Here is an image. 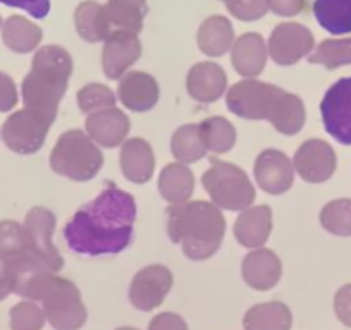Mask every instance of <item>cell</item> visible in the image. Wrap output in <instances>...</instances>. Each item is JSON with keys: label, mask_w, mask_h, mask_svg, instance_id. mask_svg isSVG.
Masks as SVG:
<instances>
[{"label": "cell", "mask_w": 351, "mask_h": 330, "mask_svg": "<svg viewBox=\"0 0 351 330\" xmlns=\"http://www.w3.org/2000/svg\"><path fill=\"white\" fill-rule=\"evenodd\" d=\"M272 232V210L269 205L248 207L234 224V238L245 248L256 250L269 241Z\"/></svg>", "instance_id": "obj_20"}, {"label": "cell", "mask_w": 351, "mask_h": 330, "mask_svg": "<svg viewBox=\"0 0 351 330\" xmlns=\"http://www.w3.org/2000/svg\"><path fill=\"white\" fill-rule=\"evenodd\" d=\"M42 306L53 330H80L86 323V306L80 289L69 279L45 272L33 285L29 298Z\"/></svg>", "instance_id": "obj_4"}, {"label": "cell", "mask_w": 351, "mask_h": 330, "mask_svg": "<svg viewBox=\"0 0 351 330\" xmlns=\"http://www.w3.org/2000/svg\"><path fill=\"white\" fill-rule=\"evenodd\" d=\"M234 29L226 16H210L198 28V49L208 57H222L234 45Z\"/></svg>", "instance_id": "obj_24"}, {"label": "cell", "mask_w": 351, "mask_h": 330, "mask_svg": "<svg viewBox=\"0 0 351 330\" xmlns=\"http://www.w3.org/2000/svg\"><path fill=\"white\" fill-rule=\"evenodd\" d=\"M141 42L138 35L126 31H112L104 42L102 69L109 79H121L141 55Z\"/></svg>", "instance_id": "obj_15"}, {"label": "cell", "mask_w": 351, "mask_h": 330, "mask_svg": "<svg viewBox=\"0 0 351 330\" xmlns=\"http://www.w3.org/2000/svg\"><path fill=\"white\" fill-rule=\"evenodd\" d=\"M334 313L343 325L351 329V284L341 285L334 294Z\"/></svg>", "instance_id": "obj_39"}, {"label": "cell", "mask_w": 351, "mask_h": 330, "mask_svg": "<svg viewBox=\"0 0 351 330\" xmlns=\"http://www.w3.org/2000/svg\"><path fill=\"white\" fill-rule=\"evenodd\" d=\"M11 292V284H9L8 270H5L4 260H0V301H4Z\"/></svg>", "instance_id": "obj_44"}, {"label": "cell", "mask_w": 351, "mask_h": 330, "mask_svg": "<svg viewBox=\"0 0 351 330\" xmlns=\"http://www.w3.org/2000/svg\"><path fill=\"white\" fill-rule=\"evenodd\" d=\"M73 74V59L59 45H45L35 53L32 69L23 79L25 109L40 114L53 124L59 103L67 92V83Z\"/></svg>", "instance_id": "obj_3"}, {"label": "cell", "mask_w": 351, "mask_h": 330, "mask_svg": "<svg viewBox=\"0 0 351 330\" xmlns=\"http://www.w3.org/2000/svg\"><path fill=\"white\" fill-rule=\"evenodd\" d=\"M74 25L76 33L88 43L106 42L107 36L112 33L109 18H107L106 5L95 0H84L74 11Z\"/></svg>", "instance_id": "obj_25"}, {"label": "cell", "mask_w": 351, "mask_h": 330, "mask_svg": "<svg viewBox=\"0 0 351 330\" xmlns=\"http://www.w3.org/2000/svg\"><path fill=\"white\" fill-rule=\"evenodd\" d=\"M315 38L306 26L300 23H281L272 29L267 42L271 59L279 66H293L312 53Z\"/></svg>", "instance_id": "obj_11"}, {"label": "cell", "mask_w": 351, "mask_h": 330, "mask_svg": "<svg viewBox=\"0 0 351 330\" xmlns=\"http://www.w3.org/2000/svg\"><path fill=\"white\" fill-rule=\"evenodd\" d=\"M228 88L226 71L215 62H198L186 76V90L198 103H214Z\"/></svg>", "instance_id": "obj_19"}, {"label": "cell", "mask_w": 351, "mask_h": 330, "mask_svg": "<svg viewBox=\"0 0 351 330\" xmlns=\"http://www.w3.org/2000/svg\"><path fill=\"white\" fill-rule=\"evenodd\" d=\"M121 170L124 177L134 184H145L155 170V157L150 143L143 138H130L121 148Z\"/></svg>", "instance_id": "obj_22"}, {"label": "cell", "mask_w": 351, "mask_h": 330, "mask_svg": "<svg viewBox=\"0 0 351 330\" xmlns=\"http://www.w3.org/2000/svg\"><path fill=\"white\" fill-rule=\"evenodd\" d=\"M160 97L158 83L154 76L141 71H130L119 79L117 99L128 110L133 112H148L154 109Z\"/></svg>", "instance_id": "obj_16"}, {"label": "cell", "mask_w": 351, "mask_h": 330, "mask_svg": "<svg viewBox=\"0 0 351 330\" xmlns=\"http://www.w3.org/2000/svg\"><path fill=\"white\" fill-rule=\"evenodd\" d=\"M310 64H320L326 69L334 71L351 64V36L348 38H329L317 45L308 55Z\"/></svg>", "instance_id": "obj_33"}, {"label": "cell", "mask_w": 351, "mask_h": 330, "mask_svg": "<svg viewBox=\"0 0 351 330\" xmlns=\"http://www.w3.org/2000/svg\"><path fill=\"white\" fill-rule=\"evenodd\" d=\"M77 107L83 114H93L97 110L110 109L116 107L117 97L114 95L112 90L100 83H90L83 86L76 95Z\"/></svg>", "instance_id": "obj_36"}, {"label": "cell", "mask_w": 351, "mask_h": 330, "mask_svg": "<svg viewBox=\"0 0 351 330\" xmlns=\"http://www.w3.org/2000/svg\"><path fill=\"white\" fill-rule=\"evenodd\" d=\"M200 133L207 151H212L214 155L228 153L236 143L234 126L221 116L205 119L200 124Z\"/></svg>", "instance_id": "obj_32"}, {"label": "cell", "mask_w": 351, "mask_h": 330, "mask_svg": "<svg viewBox=\"0 0 351 330\" xmlns=\"http://www.w3.org/2000/svg\"><path fill=\"white\" fill-rule=\"evenodd\" d=\"M0 4L26 11L35 19L47 18L50 12V0H0Z\"/></svg>", "instance_id": "obj_40"}, {"label": "cell", "mask_w": 351, "mask_h": 330, "mask_svg": "<svg viewBox=\"0 0 351 330\" xmlns=\"http://www.w3.org/2000/svg\"><path fill=\"white\" fill-rule=\"evenodd\" d=\"M320 224L329 234L339 238H351V200H332L320 212Z\"/></svg>", "instance_id": "obj_34"}, {"label": "cell", "mask_w": 351, "mask_h": 330, "mask_svg": "<svg viewBox=\"0 0 351 330\" xmlns=\"http://www.w3.org/2000/svg\"><path fill=\"white\" fill-rule=\"evenodd\" d=\"M148 330H188V323L178 313L164 312L152 318Z\"/></svg>", "instance_id": "obj_42"}, {"label": "cell", "mask_w": 351, "mask_h": 330, "mask_svg": "<svg viewBox=\"0 0 351 330\" xmlns=\"http://www.w3.org/2000/svg\"><path fill=\"white\" fill-rule=\"evenodd\" d=\"M130 127V117L116 107L97 110L93 114H88L86 117V134L97 144L106 148H116L124 143Z\"/></svg>", "instance_id": "obj_18"}, {"label": "cell", "mask_w": 351, "mask_h": 330, "mask_svg": "<svg viewBox=\"0 0 351 330\" xmlns=\"http://www.w3.org/2000/svg\"><path fill=\"white\" fill-rule=\"evenodd\" d=\"M2 42L16 53H29L43 38L42 28L23 16H11L2 23Z\"/></svg>", "instance_id": "obj_29"}, {"label": "cell", "mask_w": 351, "mask_h": 330, "mask_svg": "<svg viewBox=\"0 0 351 330\" xmlns=\"http://www.w3.org/2000/svg\"><path fill=\"white\" fill-rule=\"evenodd\" d=\"M167 234L184 257L204 262L214 257L226 234V218L212 201H184L167 208Z\"/></svg>", "instance_id": "obj_2"}, {"label": "cell", "mask_w": 351, "mask_h": 330, "mask_svg": "<svg viewBox=\"0 0 351 330\" xmlns=\"http://www.w3.org/2000/svg\"><path fill=\"white\" fill-rule=\"evenodd\" d=\"M112 31H126L138 35L143 29L148 14L147 0H109L106 4Z\"/></svg>", "instance_id": "obj_28"}, {"label": "cell", "mask_w": 351, "mask_h": 330, "mask_svg": "<svg viewBox=\"0 0 351 330\" xmlns=\"http://www.w3.org/2000/svg\"><path fill=\"white\" fill-rule=\"evenodd\" d=\"M171 153L181 164H193L207 155V147L200 133V124H184L172 134Z\"/></svg>", "instance_id": "obj_31"}, {"label": "cell", "mask_w": 351, "mask_h": 330, "mask_svg": "<svg viewBox=\"0 0 351 330\" xmlns=\"http://www.w3.org/2000/svg\"><path fill=\"white\" fill-rule=\"evenodd\" d=\"M116 330H138V329H134V327H119V329Z\"/></svg>", "instance_id": "obj_45"}, {"label": "cell", "mask_w": 351, "mask_h": 330, "mask_svg": "<svg viewBox=\"0 0 351 330\" xmlns=\"http://www.w3.org/2000/svg\"><path fill=\"white\" fill-rule=\"evenodd\" d=\"M253 176L260 190L278 196L291 190L295 181V165L285 151L269 148L256 157Z\"/></svg>", "instance_id": "obj_14"}, {"label": "cell", "mask_w": 351, "mask_h": 330, "mask_svg": "<svg viewBox=\"0 0 351 330\" xmlns=\"http://www.w3.org/2000/svg\"><path fill=\"white\" fill-rule=\"evenodd\" d=\"M136 201L133 194L109 184L93 201L81 207L64 227L73 253L84 257L117 255L133 241Z\"/></svg>", "instance_id": "obj_1"}, {"label": "cell", "mask_w": 351, "mask_h": 330, "mask_svg": "<svg viewBox=\"0 0 351 330\" xmlns=\"http://www.w3.org/2000/svg\"><path fill=\"white\" fill-rule=\"evenodd\" d=\"M18 103V88L5 73H0V112H9Z\"/></svg>", "instance_id": "obj_41"}, {"label": "cell", "mask_w": 351, "mask_h": 330, "mask_svg": "<svg viewBox=\"0 0 351 330\" xmlns=\"http://www.w3.org/2000/svg\"><path fill=\"white\" fill-rule=\"evenodd\" d=\"M295 170L305 183L320 184L334 176L337 157L334 148L324 140H306L293 157Z\"/></svg>", "instance_id": "obj_12"}, {"label": "cell", "mask_w": 351, "mask_h": 330, "mask_svg": "<svg viewBox=\"0 0 351 330\" xmlns=\"http://www.w3.org/2000/svg\"><path fill=\"white\" fill-rule=\"evenodd\" d=\"M25 231L28 236L29 253L38 258L50 272L57 274L62 270L64 260L53 244L56 215L45 207H35L26 214Z\"/></svg>", "instance_id": "obj_9"}, {"label": "cell", "mask_w": 351, "mask_h": 330, "mask_svg": "<svg viewBox=\"0 0 351 330\" xmlns=\"http://www.w3.org/2000/svg\"><path fill=\"white\" fill-rule=\"evenodd\" d=\"M0 28H2V18H0Z\"/></svg>", "instance_id": "obj_46"}, {"label": "cell", "mask_w": 351, "mask_h": 330, "mask_svg": "<svg viewBox=\"0 0 351 330\" xmlns=\"http://www.w3.org/2000/svg\"><path fill=\"white\" fill-rule=\"evenodd\" d=\"M312 11L317 23L330 35L351 33V0H315Z\"/></svg>", "instance_id": "obj_30"}, {"label": "cell", "mask_w": 351, "mask_h": 330, "mask_svg": "<svg viewBox=\"0 0 351 330\" xmlns=\"http://www.w3.org/2000/svg\"><path fill=\"white\" fill-rule=\"evenodd\" d=\"M291 309L281 301L260 303L252 306L243 316L245 330H291Z\"/></svg>", "instance_id": "obj_27"}, {"label": "cell", "mask_w": 351, "mask_h": 330, "mask_svg": "<svg viewBox=\"0 0 351 330\" xmlns=\"http://www.w3.org/2000/svg\"><path fill=\"white\" fill-rule=\"evenodd\" d=\"M243 281L255 291H269L281 281V258L267 248H256L250 251L241 264Z\"/></svg>", "instance_id": "obj_17"}, {"label": "cell", "mask_w": 351, "mask_h": 330, "mask_svg": "<svg viewBox=\"0 0 351 330\" xmlns=\"http://www.w3.org/2000/svg\"><path fill=\"white\" fill-rule=\"evenodd\" d=\"M267 57V43L258 33H245L234 40V45L231 49L232 67L245 79L260 76L265 69Z\"/></svg>", "instance_id": "obj_21"}, {"label": "cell", "mask_w": 351, "mask_h": 330, "mask_svg": "<svg viewBox=\"0 0 351 330\" xmlns=\"http://www.w3.org/2000/svg\"><path fill=\"white\" fill-rule=\"evenodd\" d=\"M279 86L248 77L228 90L226 103L234 116L248 120H267Z\"/></svg>", "instance_id": "obj_7"}, {"label": "cell", "mask_w": 351, "mask_h": 330, "mask_svg": "<svg viewBox=\"0 0 351 330\" xmlns=\"http://www.w3.org/2000/svg\"><path fill=\"white\" fill-rule=\"evenodd\" d=\"M222 2H226V0H222Z\"/></svg>", "instance_id": "obj_47"}, {"label": "cell", "mask_w": 351, "mask_h": 330, "mask_svg": "<svg viewBox=\"0 0 351 330\" xmlns=\"http://www.w3.org/2000/svg\"><path fill=\"white\" fill-rule=\"evenodd\" d=\"M29 253L25 225L14 220L0 222V260H12Z\"/></svg>", "instance_id": "obj_35"}, {"label": "cell", "mask_w": 351, "mask_h": 330, "mask_svg": "<svg viewBox=\"0 0 351 330\" xmlns=\"http://www.w3.org/2000/svg\"><path fill=\"white\" fill-rule=\"evenodd\" d=\"M102 165V151L95 141L81 129L66 131L50 153V169L76 183L93 179Z\"/></svg>", "instance_id": "obj_5"}, {"label": "cell", "mask_w": 351, "mask_h": 330, "mask_svg": "<svg viewBox=\"0 0 351 330\" xmlns=\"http://www.w3.org/2000/svg\"><path fill=\"white\" fill-rule=\"evenodd\" d=\"M324 129L341 144L351 147V76L341 77L320 102Z\"/></svg>", "instance_id": "obj_10"}, {"label": "cell", "mask_w": 351, "mask_h": 330, "mask_svg": "<svg viewBox=\"0 0 351 330\" xmlns=\"http://www.w3.org/2000/svg\"><path fill=\"white\" fill-rule=\"evenodd\" d=\"M226 8L239 21H258L269 12V0H226Z\"/></svg>", "instance_id": "obj_38"}, {"label": "cell", "mask_w": 351, "mask_h": 330, "mask_svg": "<svg viewBox=\"0 0 351 330\" xmlns=\"http://www.w3.org/2000/svg\"><path fill=\"white\" fill-rule=\"evenodd\" d=\"M9 316L11 330H42L47 320L42 306L32 299H25L12 306Z\"/></svg>", "instance_id": "obj_37"}, {"label": "cell", "mask_w": 351, "mask_h": 330, "mask_svg": "<svg viewBox=\"0 0 351 330\" xmlns=\"http://www.w3.org/2000/svg\"><path fill=\"white\" fill-rule=\"evenodd\" d=\"M267 120L274 126L278 133L286 134V136H295L305 126V103L295 93L285 92L282 88H279L278 95L272 102Z\"/></svg>", "instance_id": "obj_23"}, {"label": "cell", "mask_w": 351, "mask_h": 330, "mask_svg": "<svg viewBox=\"0 0 351 330\" xmlns=\"http://www.w3.org/2000/svg\"><path fill=\"white\" fill-rule=\"evenodd\" d=\"M212 203L222 210L243 212L255 201V186L238 165L210 157V169L202 177Z\"/></svg>", "instance_id": "obj_6"}, {"label": "cell", "mask_w": 351, "mask_h": 330, "mask_svg": "<svg viewBox=\"0 0 351 330\" xmlns=\"http://www.w3.org/2000/svg\"><path fill=\"white\" fill-rule=\"evenodd\" d=\"M306 0H269V11L279 18H293L305 11Z\"/></svg>", "instance_id": "obj_43"}, {"label": "cell", "mask_w": 351, "mask_h": 330, "mask_svg": "<svg viewBox=\"0 0 351 330\" xmlns=\"http://www.w3.org/2000/svg\"><path fill=\"white\" fill-rule=\"evenodd\" d=\"M52 124L29 109L18 110L5 119L2 140L5 147L19 155H33L43 147Z\"/></svg>", "instance_id": "obj_8"}, {"label": "cell", "mask_w": 351, "mask_h": 330, "mask_svg": "<svg viewBox=\"0 0 351 330\" xmlns=\"http://www.w3.org/2000/svg\"><path fill=\"white\" fill-rule=\"evenodd\" d=\"M174 284L172 272L164 265H148L141 268L130 285V301L140 312L158 308Z\"/></svg>", "instance_id": "obj_13"}, {"label": "cell", "mask_w": 351, "mask_h": 330, "mask_svg": "<svg viewBox=\"0 0 351 330\" xmlns=\"http://www.w3.org/2000/svg\"><path fill=\"white\" fill-rule=\"evenodd\" d=\"M160 196L171 205L190 201L195 191V176L186 164H167L158 176Z\"/></svg>", "instance_id": "obj_26"}]
</instances>
